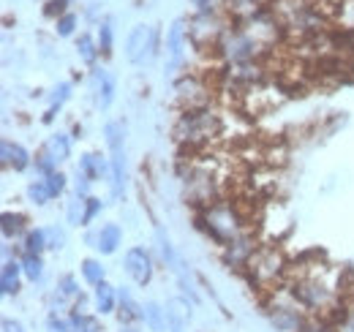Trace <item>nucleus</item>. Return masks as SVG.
<instances>
[{
	"mask_svg": "<svg viewBox=\"0 0 354 332\" xmlns=\"http://www.w3.org/2000/svg\"><path fill=\"white\" fill-rule=\"evenodd\" d=\"M19 264H22V273H25L28 281H41V275H44V261H41V256H36V253H22Z\"/></svg>",
	"mask_w": 354,
	"mask_h": 332,
	"instance_id": "bb28decb",
	"label": "nucleus"
},
{
	"mask_svg": "<svg viewBox=\"0 0 354 332\" xmlns=\"http://www.w3.org/2000/svg\"><path fill=\"white\" fill-rule=\"evenodd\" d=\"M85 202H88V199H82V196H74V199L68 202V223L82 226V218H85Z\"/></svg>",
	"mask_w": 354,
	"mask_h": 332,
	"instance_id": "f704fd0d",
	"label": "nucleus"
},
{
	"mask_svg": "<svg viewBox=\"0 0 354 332\" xmlns=\"http://www.w3.org/2000/svg\"><path fill=\"white\" fill-rule=\"evenodd\" d=\"M22 275H25V273H22V264L6 259V261H3V270H0V291H3L6 297H8V294H17Z\"/></svg>",
	"mask_w": 354,
	"mask_h": 332,
	"instance_id": "a211bd4d",
	"label": "nucleus"
},
{
	"mask_svg": "<svg viewBox=\"0 0 354 332\" xmlns=\"http://www.w3.org/2000/svg\"><path fill=\"white\" fill-rule=\"evenodd\" d=\"M71 98V84L68 82H60L55 90H52V101H49V109L44 115V123H52L55 120V112H60V107Z\"/></svg>",
	"mask_w": 354,
	"mask_h": 332,
	"instance_id": "393cba45",
	"label": "nucleus"
},
{
	"mask_svg": "<svg viewBox=\"0 0 354 332\" xmlns=\"http://www.w3.org/2000/svg\"><path fill=\"white\" fill-rule=\"evenodd\" d=\"M191 6H196V14H210L218 11V0H188Z\"/></svg>",
	"mask_w": 354,
	"mask_h": 332,
	"instance_id": "c03bdc74",
	"label": "nucleus"
},
{
	"mask_svg": "<svg viewBox=\"0 0 354 332\" xmlns=\"http://www.w3.org/2000/svg\"><path fill=\"white\" fill-rule=\"evenodd\" d=\"M90 84H93V98L98 109H109L115 101V77L106 68H93L90 74Z\"/></svg>",
	"mask_w": 354,
	"mask_h": 332,
	"instance_id": "4468645a",
	"label": "nucleus"
},
{
	"mask_svg": "<svg viewBox=\"0 0 354 332\" xmlns=\"http://www.w3.org/2000/svg\"><path fill=\"white\" fill-rule=\"evenodd\" d=\"M77 172L85 174L90 183H95V180H101V177H109L112 169H109V158H104L101 153H85V156L80 158Z\"/></svg>",
	"mask_w": 354,
	"mask_h": 332,
	"instance_id": "dca6fc26",
	"label": "nucleus"
},
{
	"mask_svg": "<svg viewBox=\"0 0 354 332\" xmlns=\"http://www.w3.org/2000/svg\"><path fill=\"white\" fill-rule=\"evenodd\" d=\"M158 49V28L156 25H136L126 39V57L133 66H145L156 57Z\"/></svg>",
	"mask_w": 354,
	"mask_h": 332,
	"instance_id": "1a4fd4ad",
	"label": "nucleus"
},
{
	"mask_svg": "<svg viewBox=\"0 0 354 332\" xmlns=\"http://www.w3.org/2000/svg\"><path fill=\"white\" fill-rule=\"evenodd\" d=\"M335 322H333V332H354V299L352 302H344V308L333 316Z\"/></svg>",
	"mask_w": 354,
	"mask_h": 332,
	"instance_id": "c85d7f7f",
	"label": "nucleus"
},
{
	"mask_svg": "<svg viewBox=\"0 0 354 332\" xmlns=\"http://www.w3.org/2000/svg\"><path fill=\"white\" fill-rule=\"evenodd\" d=\"M199 226L205 229V234L216 243L226 248L232 240H237L240 234H245V212L240 210L237 202L232 199H218L207 208H202V215H199Z\"/></svg>",
	"mask_w": 354,
	"mask_h": 332,
	"instance_id": "7ed1b4c3",
	"label": "nucleus"
},
{
	"mask_svg": "<svg viewBox=\"0 0 354 332\" xmlns=\"http://www.w3.org/2000/svg\"><path fill=\"white\" fill-rule=\"evenodd\" d=\"M286 286L308 316H335L344 308V278L330 264H306L297 273L289 270Z\"/></svg>",
	"mask_w": 354,
	"mask_h": 332,
	"instance_id": "f257e3e1",
	"label": "nucleus"
},
{
	"mask_svg": "<svg viewBox=\"0 0 354 332\" xmlns=\"http://www.w3.org/2000/svg\"><path fill=\"white\" fill-rule=\"evenodd\" d=\"M71 330H74V324H68V322H63L57 316H49V332H71Z\"/></svg>",
	"mask_w": 354,
	"mask_h": 332,
	"instance_id": "a18cd8bd",
	"label": "nucleus"
},
{
	"mask_svg": "<svg viewBox=\"0 0 354 332\" xmlns=\"http://www.w3.org/2000/svg\"><path fill=\"white\" fill-rule=\"evenodd\" d=\"M36 169H39V172H41V174H52V172H57V164H55V161H52V158H49V156H46L44 150H41V153H39V156H36Z\"/></svg>",
	"mask_w": 354,
	"mask_h": 332,
	"instance_id": "79ce46f5",
	"label": "nucleus"
},
{
	"mask_svg": "<svg viewBox=\"0 0 354 332\" xmlns=\"http://www.w3.org/2000/svg\"><path fill=\"white\" fill-rule=\"evenodd\" d=\"M188 42H191V36H188V22H185V19H175V22L169 25V30H167V52H169V66H167V71H169V74L177 71V68L185 63Z\"/></svg>",
	"mask_w": 354,
	"mask_h": 332,
	"instance_id": "9b49d317",
	"label": "nucleus"
},
{
	"mask_svg": "<svg viewBox=\"0 0 354 332\" xmlns=\"http://www.w3.org/2000/svg\"><path fill=\"white\" fill-rule=\"evenodd\" d=\"M245 273H248L251 284H257L265 291H272L281 286L283 278H289V261L278 246H259L257 253L251 256Z\"/></svg>",
	"mask_w": 354,
	"mask_h": 332,
	"instance_id": "39448f33",
	"label": "nucleus"
},
{
	"mask_svg": "<svg viewBox=\"0 0 354 332\" xmlns=\"http://www.w3.org/2000/svg\"><path fill=\"white\" fill-rule=\"evenodd\" d=\"M223 6H226V11L232 14V19H245L248 14L272 6V0H223Z\"/></svg>",
	"mask_w": 354,
	"mask_h": 332,
	"instance_id": "412c9836",
	"label": "nucleus"
},
{
	"mask_svg": "<svg viewBox=\"0 0 354 332\" xmlns=\"http://www.w3.org/2000/svg\"><path fill=\"white\" fill-rule=\"evenodd\" d=\"M44 153L55 164L68 161V158H71V136H68V133H55V136H49L44 145Z\"/></svg>",
	"mask_w": 354,
	"mask_h": 332,
	"instance_id": "f3484780",
	"label": "nucleus"
},
{
	"mask_svg": "<svg viewBox=\"0 0 354 332\" xmlns=\"http://www.w3.org/2000/svg\"><path fill=\"white\" fill-rule=\"evenodd\" d=\"M93 302H95V311L98 313H112L115 311V302H118V294H115V286H109L106 281L95 286V294H93Z\"/></svg>",
	"mask_w": 354,
	"mask_h": 332,
	"instance_id": "5701e85b",
	"label": "nucleus"
},
{
	"mask_svg": "<svg viewBox=\"0 0 354 332\" xmlns=\"http://www.w3.org/2000/svg\"><path fill=\"white\" fill-rule=\"evenodd\" d=\"M267 52L262 44L257 42L251 33H245L240 25H232L221 36V42L216 46V55L221 57L226 66H243V63H254Z\"/></svg>",
	"mask_w": 354,
	"mask_h": 332,
	"instance_id": "423d86ee",
	"label": "nucleus"
},
{
	"mask_svg": "<svg viewBox=\"0 0 354 332\" xmlns=\"http://www.w3.org/2000/svg\"><path fill=\"white\" fill-rule=\"evenodd\" d=\"M123 267L136 286H147L153 281V259L145 248H131L123 259Z\"/></svg>",
	"mask_w": 354,
	"mask_h": 332,
	"instance_id": "ddd939ff",
	"label": "nucleus"
},
{
	"mask_svg": "<svg viewBox=\"0 0 354 332\" xmlns=\"http://www.w3.org/2000/svg\"><path fill=\"white\" fill-rule=\"evenodd\" d=\"M28 199H30L33 205H46V202L52 199V194H49L44 180H33V183L28 185Z\"/></svg>",
	"mask_w": 354,
	"mask_h": 332,
	"instance_id": "2f4dec72",
	"label": "nucleus"
},
{
	"mask_svg": "<svg viewBox=\"0 0 354 332\" xmlns=\"http://www.w3.org/2000/svg\"><path fill=\"white\" fill-rule=\"evenodd\" d=\"M77 55H80V60H82L85 66H95V60H98V55H101L98 42H93V36L82 33V36L77 39Z\"/></svg>",
	"mask_w": 354,
	"mask_h": 332,
	"instance_id": "a878e982",
	"label": "nucleus"
},
{
	"mask_svg": "<svg viewBox=\"0 0 354 332\" xmlns=\"http://www.w3.org/2000/svg\"><path fill=\"white\" fill-rule=\"evenodd\" d=\"M177 101L183 104V109L210 107V87L205 84L202 77H196V74H185V77L177 82Z\"/></svg>",
	"mask_w": 354,
	"mask_h": 332,
	"instance_id": "9d476101",
	"label": "nucleus"
},
{
	"mask_svg": "<svg viewBox=\"0 0 354 332\" xmlns=\"http://www.w3.org/2000/svg\"><path fill=\"white\" fill-rule=\"evenodd\" d=\"M232 28V22L223 17L221 11H210V14H196L191 22H188V36L191 44L199 49V52H216V46L221 42V36Z\"/></svg>",
	"mask_w": 354,
	"mask_h": 332,
	"instance_id": "6e6552de",
	"label": "nucleus"
},
{
	"mask_svg": "<svg viewBox=\"0 0 354 332\" xmlns=\"http://www.w3.org/2000/svg\"><path fill=\"white\" fill-rule=\"evenodd\" d=\"M158 248H161V256H164V261L175 270L177 267V256H175V248H172V243H169V237H164V232L158 229Z\"/></svg>",
	"mask_w": 354,
	"mask_h": 332,
	"instance_id": "e433bc0d",
	"label": "nucleus"
},
{
	"mask_svg": "<svg viewBox=\"0 0 354 332\" xmlns=\"http://www.w3.org/2000/svg\"><path fill=\"white\" fill-rule=\"evenodd\" d=\"M142 319L153 332L169 330V319H167V308H161L158 302H145L142 305Z\"/></svg>",
	"mask_w": 354,
	"mask_h": 332,
	"instance_id": "6ab92c4d",
	"label": "nucleus"
},
{
	"mask_svg": "<svg viewBox=\"0 0 354 332\" xmlns=\"http://www.w3.org/2000/svg\"><path fill=\"white\" fill-rule=\"evenodd\" d=\"M46 243H49V248H52V250L63 248V243H66V234H63L57 226H52V229H46Z\"/></svg>",
	"mask_w": 354,
	"mask_h": 332,
	"instance_id": "37998d69",
	"label": "nucleus"
},
{
	"mask_svg": "<svg viewBox=\"0 0 354 332\" xmlns=\"http://www.w3.org/2000/svg\"><path fill=\"white\" fill-rule=\"evenodd\" d=\"M66 8H68V0H46L44 14H46V17H55V19H60L63 14H68Z\"/></svg>",
	"mask_w": 354,
	"mask_h": 332,
	"instance_id": "a19ab883",
	"label": "nucleus"
},
{
	"mask_svg": "<svg viewBox=\"0 0 354 332\" xmlns=\"http://www.w3.org/2000/svg\"><path fill=\"white\" fill-rule=\"evenodd\" d=\"M185 302L172 299L167 302V319H169V332H185V322H188V311H183Z\"/></svg>",
	"mask_w": 354,
	"mask_h": 332,
	"instance_id": "b1692460",
	"label": "nucleus"
},
{
	"mask_svg": "<svg viewBox=\"0 0 354 332\" xmlns=\"http://www.w3.org/2000/svg\"><path fill=\"white\" fill-rule=\"evenodd\" d=\"M0 161L6 169H14V172H25L28 166L33 164V156L22 147V145H17V142H8V139H3V145H0Z\"/></svg>",
	"mask_w": 354,
	"mask_h": 332,
	"instance_id": "2eb2a0df",
	"label": "nucleus"
},
{
	"mask_svg": "<svg viewBox=\"0 0 354 332\" xmlns=\"http://www.w3.org/2000/svg\"><path fill=\"white\" fill-rule=\"evenodd\" d=\"M22 248H25V253H36V256H41V250L49 248V243H46V229H30V232L25 234Z\"/></svg>",
	"mask_w": 354,
	"mask_h": 332,
	"instance_id": "c756f323",
	"label": "nucleus"
},
{
	"mask_svg": "<svg viewBox=\"0 0 354 332\" xmlns=\"http://www.w3.org/2000/svg\"><path fill=\"white\" fill-rule=\"evenodd\" d=\"M74 28H77V17H74V14H63L60 19H55V30H57V36H63V39L74 36Z\"/></svg>",
	"mask_w": 354,
	"mask_h": 332,
	"instance_id": "c9c22d12",
	"label": "nucleus"
},
{
	"mask_svg": "<svg viewBox=\"0 0 354 332\" xmlns=\"http://www.w3.org/2000/svg\"><path fill=\"white\" fill-rule=\"evenodd\" d=\"M183 183H185V199L191 205L207 208V205L218 202V196H221V177L216 172L213 158H194L188 164Z\"/></svg>",
	"mask_w": 354,
	"mask_h": 332,
	"instance_id": "20e7f679",
	"label": "nucleus"
},
{
	"mask_svg": "<svg viewBox=\"0 0 354 332\" xmlns=\"http://www.w3.org/2000/svg\"><path fill=\"white\" fill-rule=\"evenodd\" d=\"M3 332H25V327L19 322H14V319H6L3 322Z\"/></svg>",
	"mask_w": 354,
	"mask_h": 332,
	"instance_id": "49530a36",
	"label": "nucleus"
},
{
	"mask_svg": "<svg viewBox=\"0 0 354 332\" xmlns=\"http://www.w3.org/2000/svg\"><path fill=\"white\" fill-rule=\"evenodd\" d=\"M257 240H254V232H245V234H240L237 240H232L223 250V261L229 264V267H234V270H245L248 267V261H251V256L257 253Z\"/></svg>",
	"mask_w": 354,
	"mask_h": 332,
	"instance_id": "f8f14e48",
	"label": "nucleus"
},
{
	"mask_svg": "<svg viewBox=\"0 0 354 332\" xmlns=\"http://www.w3.org/2000/svg\"><path fill=\"white\" fill-rule=\"evenodd\" d=\"M106 147H109V185L112 196L120 199L126 191V128L123 123H106L104 128Z\"/></svg>",
	"mask_w": 354,
	"mask_h": 332,
	"instance_id": "0eeeda50",
	"label": "nucleus"
},
{
	"mask_svg": "<svg viewBox=\"0 0 354 332\" xmlns=\"http://www.w3.org/2000/svg\"><path fill=\"white\" fill-rule=\"evenodd\" d=\"M80 270H82V278L88 281L90 286L104 284V267H101V261H95V259H85Z\"/></svg>",
	"mask_w": 354,
	"mask_h": 332,
	"instance_id": "7c9ffc66",
	"label": "nucleus"
},
{
	"mask_svg": "<svg viewBox=\"0 0 354 332\" xmlns=\"http://www.w3.org/2000/svg\"><path fill=\"white\" fill-rule=\"evenodd\" d=\"M25 223H28V218H25L22 212H3V218H0L3 237H6V240H17V237L25 232Z\"/></svg>",
	"mask_w": 354,
	"mask_h": 332,
	"instance_id": "4be33fe9",
	"label": "nucleus"
},
{
	"mask_svg": "<svg viewBox=\"0 0 354 332\" xmlns=\"http://www.w3.org/2000/svg\"><path fill=\"white\" fill-rule=\"evenodd\" d=\"M112 25L109 22H104L101 28H98V49H101V55H109L112 52Z\"/></svg>",
	"mask_w": 354,
	"mask_h": 332,
	"instance_id": "4c0bfd02",
	"label": "nucleus"
},
{
	"mask_svg": "<svg viewBox=\"0 0 354 332\" xmlns=\"http://www.w3.org/2000/svg\"><path fill=\"white\" fill-rule=\"evenodd\" d=\"M101 199H95V196H90L88 202H85V218H82V226H90L95 218H98V212H101Z\"/></svg>",
	"mask_w": 354,
	"mask_h": 332,
	"instance_id": "58836bf2",
	"label": "nucleus"
},
{
	"mask_svg": "<svg viewBox=\"0 0 354 332\" xmlns=\"http://www.w3.org/2000/svg\"><path fill=\"white\" fill-rule=\"evenodd\" d=\"M223 131L221 115L213 107H199V109H183L175 120L177 145H183L185 150H205L210 147Z\"/></svg>",
	"mask_w": 354,
	"mask_h": 332,
	"instance_id": "f03ea898",
	"label": "nucleus"
},
{
	"mask_svg": "<svg viewBox=\"0 0 354 332\" xmlns=\"http://www.w3.org/2000/svg\"><path fill=\"white\" fill-rule=\"evenodd\" d=\"M118 299H120V322H136L142 319V308L133 302V297L126 289L118 291Z\"/></svg>",
	"mask_w": 354,
	"mask_h": 332,
	"instance_id": "cd10ccee",
	"label": "nucleus"
},
{
	"mask_svg": "<svg viewBox=\"0 0 354 332\" xmlns=\"http://www.w3.org/2000/svg\"><path fill=\"white\" fill-rule=\"evenodd\" d=\"M71 324H74V330H77V332H101L98 322H95L93 316H88V313H77V311H74Z\"/></svg>",
	"mask_w": 354,
	"mask_h": 332,
	"instance_id": "473e14b6",
	"label": "nucleus"
},
{
	"mask_svg": "<svg viewBox=\"0 0 354 332\" xmlns=\"http://www.w3.org/2000/svg\"><path fill=\"white\" fill-rule=\"evenodd\" d=\"M120 240H123L120 226H118V223H106V226H101V232H98L95 250H101L104 256H112V253L118 250V246H120Z\"/></svg>",
	"mask_w": 354,
	"mask_h": 332,
	"instance_id": "aec40b11",
	"label": "nucleus"
},
{
	"mask_svg": "<svg viewBox=\"0 0 354 332\" xmlns=\"http://www.w3.org/2000/svg\"><path fill=\"white\" fill-rule=\"evenodd\" d=\"M44 183H46V188H49V194H52V199L60 196V194L66 191V174H63V172H52V174H46Z\"/></svg>",
	"mask_w": 354,
	"mask_h": 332,
	"instance_id": "72a5a7b5",
	"label": "nucleus"
},
{
	"mask_svg": "<svg viewBox=\"0 0 354 332\" xmlns=\"http://www.w3.org/2000/svg\"><path fill=\"white\" fill-rule=\"evenodd\" d=\"M57 289H60V297H80V284H77L74 275H66V278L57 284Z\"/></svg>",
	"mask_w": 354,
	"mask_h": 332,
	"instance_id": "ea45409f",
	"label": "nucleus"
}]
</instances>
